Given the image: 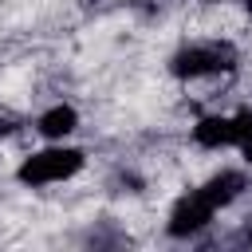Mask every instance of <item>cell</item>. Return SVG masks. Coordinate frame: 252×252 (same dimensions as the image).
<instances>
[{"label": "cell", "mask_w": 252, "mask_h": 252, "mask_svg": "<svg viewBox=\"0 0 252 252\" xmlns=\"http://www.w3.org/2000/svg\"><path fill=\"white\" fill-rule=\"evenodd\" d=\"M83 150H71V146H51V150H39L32 158H24V165L16 169V177L24 185H55V181H67L83 169Z\"/></svg>", "instance_id": "1"}, {"label": "cell", "mask_w": 252, "mask_h": 252, "mask_svg": "<svg viewBox=\"0 0 252 252\" xmlns=\"http://www.w3.org/2000/svg\"><path fill=\"white\" fill-rule=\"evenodd\" d=\"M232 47L228 43H189L169 59V71L177 79H201V75H217V71H232Z\"/></svg>", "instance_id": "2"}, {"label": "cell", "mask_w": 252, "mask_h": 252, "mask_svg": "<svg viewBox=\"0 0 252 252\" xmlns=\"http://www.w3.org/2000/svg\"><path fill=\"white\" fill-rule=\"evenodd\" d=\"M213 205L193 189V193H185L177 205H173V213H169V236H193V232H201L209 220H213Z\"/></svg>", "instance_id": "3"}, {"label": "cell", "mask_w": 252, "mask_h": 252, "mask_svg": "<svg viewBox=\"0 0 252 252\" xmlns=\"http://www.w3.org/2000/svg\"><path fill=\"white\" fill-rule=\"evenodd\" d=\"M244 189H248V177H244L240 169H220V173H213L197 193H201L213 209H224V205H232Z\"/></svg>", "instance_id": "4"}, {"label": "cell", "mask_w": 252, "mask_h": 252, "mask_svg": "<svg viewBox=\"0 0 252 252\" xmlns=\"http://www.w3.org/2000/svg\"><path fill=\"white\" fill-rule=\"evenodd\" d=\"M193 142L201 150H220V146H236V126L232 114H209L193 126Z\"/></svg>", "instance_id": "5"}, {"label": "cell", "mask_w": 252, "mask_h": 252, "mask_svg": "<svg viewBox=\"0 0 252 252\" xmlns=\"http://www.w3.org/2000/svg\"><path fill=\"white\" fill-rule=\"evenodd\" d=\"M75 126H79V114H75V106H63V102L51 106V110H43L39 122H35V130L43 138H67Z\"/></svg>", "instance_id": "6"}, {"label": "cell", "mask_w": 252, "mask_h": 252, "mask_svg": "<svg viewBox=\"0 0 252 252\" xmlns=\"http://www.w3.org/2000/svg\"><path fill=\"white\" fill-rule=\"evenodd\" d=\"M240 150H244V158L252 161V138H248V142H240Z\"/></svg>", "instance_id": "7"}, {"label": "cell", "mask_w": 252, "mask_h": 252, "mask_svg": "<svg viewBox=\"0 0 252 252\" xmlns=\"http://www.w3.org/2000/svg\"><path fill=\"white\" fill-rule=\"evenodd\" d=\"M244 8H248V12H252V0H244Z\"/></svg>", "instance_id": "8"}, {"label": "cell", "mask_w": 252, "mask_h": 252, "mask_svg": "<svg viewBox=\"0 0 252 252\" xmlns=\"http://www.w3.org/2000/svg\"><path fill=\"white\" fill-rule=\"evenodd\" d=\"M244 240H248V244H252V232H248V236H244Z\"/></svg>", "instance_id": "9"}]
</instances>
